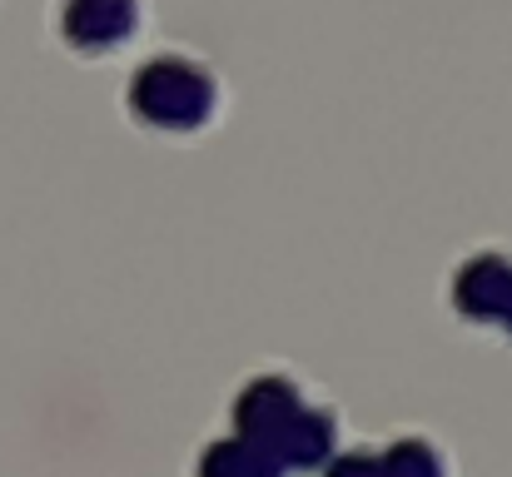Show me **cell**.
<instances>
[{
	"mask_svg": "<svg viewBox=\"0 0 512 477\" xmlns=\"http://www.w3.org/2000/svg\"><path fill=\"white\" fill-rule=\"evenodd\" d=\"M224 428L259 448L269 463H279L289 477H314L348 443L343 408L304 368L284 358H259L234 378Z\"/></svg>",
	"mask_w": 512,
	"mask_h": 477,
	"instance_id": "1",
	"label": "cell"
},
{
	"mask_svg": "<svg viewBox=\"0 0 512 477\" xmlns=\"http://www.w3.org/2000/svg\"><path fill=\"white\" fill-rule=\"evenodd\" d=\"M229 110L224 75L194 50H155L125 80V115L160 140H199Z\"/></svg>",
	"mask_w": 512,
	"mask_h": 477,
	"instance_id": "2",
	"label": "cell"
},
{
	"mask_svg": "<svg viewBox=\"0 0 512 477\" xmlns=\"http://www.w3.org/2000/svg\"><path fill=\"white\" fill-rule=\"evenodd\" d=\"M443 309L463 333L512 348V239H483L448 264Z\"/></svg>",
	"mask_w": 512,
	"mask_h": 477,
	"instance_id": "3",
	"label": "cell"
},
{
	"mask_svg": "<svg viewBox=\"0 0 512 477\" xmlns=\"http://www.w3.org/2000/svg\"><path fill=\"white\" fill-rule=\"evenodd\" d=\"M150 30V0H55V35L80 60H115Z\"/></svg>",
	"mask_w": 512,
	"mask_h": 477,
	"instance_id": "4",
	"label": "cell"
},
{
	"mask_svg": "<svg viewBox=\"0 0 512 477\" xmlns=\"http://www.w3.org/2000/svg\"><path fill=\"white\" fill-rule=\"evenodd\" d=\"M373 473L378 477H458V453L443 433L423 423H398L378 438H368Z\"/></svg>",
	"mask_w": 512,
	"mask_h": 477,
	"instance_id": "5",
	"label": "cell"
},
{
	"mask_svg": "<svg viewBox=\"0 0 512 477\" xmlns=\"http://www.w3.org/2000/svg\"><path fill=\"white\" fill-rule=\"evenodd\" d=\"M189 477H289L279 463H269L259 448H249L244 438H234L229 428L199 438V448L189 453Z\"/></svg>",
	"mask_w": 512,
	"mask_h": 477,
	"instance_id": "6",
	"label": "cell"
}]
</instances>
